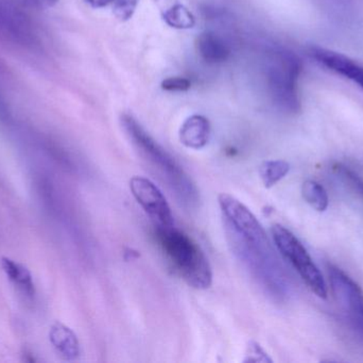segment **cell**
<instances>
[{"label":"cell","mask_w":363,"mask_h":363,"mask_svg":"<svg viewBox=\"0 0 363 363\" xmlns=\"http://www.w3.org/2000/svg\"><path fill=\"white\" fill-rule=\"evenodd\" d=\"M233 253L262 290L277 302L291 294V283L255 215L230 194L218 196Z\"/></svg>","instance_id":"cell-1"},{"label":"cell","mask_w":363,"mask_h":363,"mask_svg":"<svg viewBox=\"0 0 363 363\" xmlns=\"http://www.w3.org/2000/svg\"><path fill=\"white\" fill-rule=\"evenodd\" d=\"M121 124L132 142L140 149L144 157L159 170L180 202L187 208L198 206L200 200L198 189L179 162L133 117L123 115Z\"/></svg>","instance_id":"cell-2"},{"label":"cell","mask_w":363,"mask_h":363,"mask_svg":"<svg viewBox=\"0 0 363 363\" xmlns=\"http://www.w3.org/2000/svg\"><path fill=\"white\" fill-rule=\"evenodd\" d=\"M155 236L174 270L190 287L206 290L213 283L208 260L198 244L178 228L155 227Z\"/></svg>","instance_id":"cell-3"},{"label":"cell","mask_w":363,"mask_h":363,"mask_svg":"<svg viewBox=\"0 0 363 363\" xmlns=\"http://www.w3.org/2000/svg\"><path fill=\"white\" fill-rule=\"evenodd\" d=\"M301 63L288 51H273L269 58L267 78L275 104L283 110L296 113L300 110L298 80Z\"/></svg>","instance_id":"cell-4"},{"label":"cell","mask_w":363,"mask_h":363,"mask_svg":"<svg viewBox=\"0 0 363 363\" xmlns=\"http://www.w3.org/2000/svg\"><path fill=\"white\" fill-rule=\"evenodd\" d=\"M271 232L275 246L281 255L296 269L307 287L320 298H328V286L323 275L301 241L289 229L279 224L273 226Z\"/></svg>","instance_id":"cell-5"},{"label":"cell","mask_w":363,"mask_h":363,"mask_svg":"<svg viewBox=\"0 0 363 363\" xmlns=\"http://www.w3.org/2000/svg\"><path fill=\"white\" fill-rule=\"evenodd\" d=\"M332 292L351 330L363 342V292L362 288L341 269L328 266Z\"/></svg>","instance_id":"cell-6"},{"label":"cell","mask_w":363,"mask_h":363,"mask_svg":"<svg viewBox=\"0 0 363 363\" xmlns=\"http://www.w3.org/2000/svg\"><path fill=\"white\" fill-rule=\"evenodd\" d=\"M130 190L136 202L150 217L155 227L174 226L172 209L161 190L148 178L135 176L130 180Z\"/></svg>","instance_id":"cell-7"},{"label":"cell","mask_w":363,"mask_h":363,"mask_svg":"<svg viewBox=\"0 0 363 363\" xmlns=\"http://www.w3.org/2000/svg\"><path fill=\"white\" fill-rule=\"evenodd\" d=\"M311 55L322 65L357 83L363 89V65L362 64L350 59L342 53L321 48V47H313L311 49Z\"/></svg>","instance_id":"cell-8"},{"label":"cell","mask_w":363,"mask_h":363,"mask_svg":"<svg viewBox=\"0 0 363 363\" xmlns=\"http://www.w3.org/2000/svg\"><path fill=\"white\" fill-rule=\"evenodd\" d=\"M0 32L19 43H31L33 40L32 26L27 17L17 9L0 1Z\"/></svg>","instance_id":"cell-9"},{"label":"cell","mask_w":363,"mask_h":363,"mask_svg":"<svg viewBox=\"0 0 363 363\" xmlns=\"http://www.w3.org/2000/svg\"><path fill=\"white\" fill-rule=\"evenodd\" d=\"M211 138V124L202 115L188 117L180 129V141L190 149H202L208 144Z\"/></svg>","instance_id":"cell-10"},{"label":"cell","mask_w":363,"mask_h":363,"mask_svg":"<svg viewBox=\"0 0 363 363\" xmlns=\"http://www.w3.org/2000/svg\"><path fill=\"white\" fill-rule=\"evenodd\" d=\"M196 44L199 55L207 63H222L230 57V47L215 32H203L196 38Z\"/></svg>","instance_id":"cell-11"},{"label":"cell","mask_w":363,"mask_h":363,"mask_svg":"<svg viewBox=\"0 0 363 363\" xmlns=\"http://www.w3.org/2000/svg\"><path fill=\"white\" fill-rule=\"evenodd\" d=\"M51 345L64 359L74 360L80 355V345L74 332L67 326L55 323L49 332Z\"/></svg>","instance_id":"cell-12"},{"label":"cell","mask_w":363,"mask_h":363,"mask_svg":"<svg viewBox=\"0 0 363 363\" xmlns=\"http://www.w3.org/2000/svg\"><path fill=\"white\" fill-rule=\"evenodd\" d=\"M1 266L6 276L14 283L17 289L28 298H33L35 289L31 274L26 266L10 258H2Z\"/></svg>","instance_id":"cell-13"},{"label":"cell","mask_w":363,"mask_h":363,"mask_svg":"<svg viewBox=\"0 0 363 363\" xmlns=\"http://www.w3.org/2000/svg\"><path fill=\"white\" fill-rule=\"evenodd\" d=\"M332 172L345 190L363 200V180L357 173L342 163H335Z\"/></svg>","instance_id":"cell-14"},{"label":"cell","mask_w":363,"mask_h":363,"mask_svg":"<svg viewBox=\"0 0 363 363\" xmlns=\"http://www.w3.org/2000/svg\"><path fill=\"white\" fill-rule=\"evenodd\" d=\"M289 170L290 164L288 162L284 160H270L264 161L259 166V176L264 187L269 189L285 178Z\"/></svg>","instance_id":"cell-15"},{"label":"cell","mask_w":363,"mask_h":363,"mask_svg":"<svg viewBox=\"0 0 363 363\" xmlns=\"http://www.w3.org/2000/svg\"><path fill=\"white\" fill-rule=\"evenodd\" d=\"M302 195L305 202L315 210L323 212L328 208L330 200L323 185L315 180H306L302 185Z\"/></svg>","instance_id":"cell-16"},{"label":"cell","mask_w":363,"mask_h":363,"mask_svg":"<svg viewBox=\"0 0 363 363\" xmlns=\"http://www.w3.org/2000/svg\"><path fill=\"white\" fill-rule=\"evenodd\" d=\"M164 19L168 25L177 29H188L194 25V15L182 4H176L166 11Z\"/></svg>","instance_id":"cell-17"},{"label":"cell","mask_w":363,"mask_h":363,"mask_svg":"<svg viewBox=\"0 0 363 363\" xmlns=\"http://www.w3.org/2000/svg\"><path fill=\"white\" fill-rule=\"evenodd\" d=\"M138 0H114V14L119 21H129L133 16Z\"/></svg>","instance_id":"cell-18"},{"label":"cell","mask_w":363,"mask_h":363,"mask_svg":"<svg viewBox=\"0 0 363 363\" xmlns=\"http://www.w3.org/2000/svg\"><path fill=\"white\" fill-rule=\"evenodd\" d=\"M245 362H272V359L269 357L268 354L264 352V350L258 345L257 342L249 343L245 352V358L243 360Z\"/></svg>","instance_id":"cell-19"},{"label":"cell","mask_w":363,"mask_h":363,"mask_svg":"<svg viewBox=\"0 0 363 363\" xmlns=\"http://www.w3.org/2000/svg\"><path fill=\"white\" fill-rule=\"evenodd\" d=\"M189 80L182 77H172V78L166 79L162 83V87L168 92H185L190 89Z\"/></svg>","instance_id":"cell-20"},{"label":"cell","mask_w":363,"mask_h":363,"mask_svg":"<svg viewBox=\"0 0 363 363\" xmlns=\"http://www.w3.org/2000/svg\"><path fill=\"white\" fill-rule=\"evenodd\" d=\"M114 0H86L87 4H91L93 8H104L108 4H113Z\"/></svg>","instance_id":"cell-21"},{"label":"cell","mask_w":363,"mask_h":363,"mask_svg":"<svg viewBox=\"0 0 363 363\" xmlns=\"http://www.w3.org/2000/svg\"><path fill=\"white\" fill-rule=\"evenodd\" d=\"M36 4H40L44 6H51L57 4V0H33Z\"/></svg>","instance_id":"cell-22"}]
</instances>
